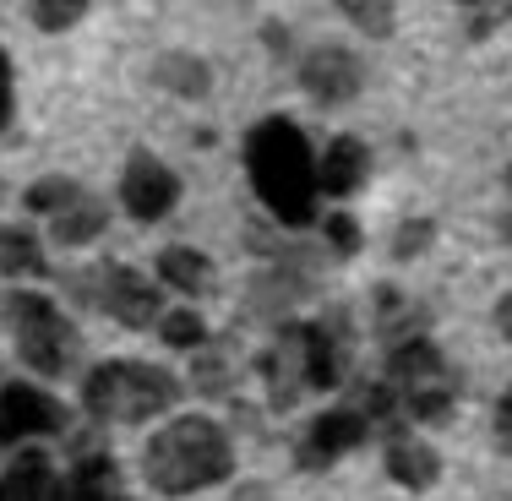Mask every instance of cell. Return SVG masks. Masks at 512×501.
<instances>
[{"instance_id":"5","label":"cell","mask_w":512,"mask_h":501,"mask_svg":"<svg viewBox=\"0 0 512 501\" xmlns=\"http://www.w3.org/2000/svg\"><path fill=\"white\" fill-rule=\"evenodd\" d=\"M6 322H11L17 360L28 365V371L71 376L82 338H77V327H71V316L60 311L50 295H39V289H17V295H6Z\"/></svg>"},{"instance_id":"15","label":"cell","mask_w":512,"mask_h":501,"mask_svg":"<svg viewBox=\"0 0 512 501\" xmlns=\"http://www.w3.org/2000/svg\"><path fill=\"white\" fill-rule=\"evenodd\" d=\"M104 229H109V202L93 197L88 186H82L77 197L60 207V213H50V240H55V246H71V251L104 240Z\"/></svg>"},{"instance_id":"2","label":"cell","mask_w":512,"mask_h":501,"mask_svg":"<svg viewBox=\"0 0 512 501\" xmlns=\"http://www.w3.org/2000/svg\"><path fill=\"white\" fill-rule=\"evenodd\" d=\"M235 474V442L213 414H175L142 447V480L153 496H197Z\"/></svg>"},{"instance_id":"17","label":"cell","mask_w":512,"mask_h":501,"mask_svg":"<svg viewBox=\"0 0 512 501\" xmlns=\"http://www.w3.org/2000/svg\"><path fill=\"white\" fill-rule=\"evenodd\" d=\"M44 267H50V256H44V240L39 229L28 224H0V278H44Z\"/></svg>"},{"instance_id":"18","label":"cell","mask_w":512,"mask_h":501,"mask_svg":"<svg viewBox=\"0 0 512 501\" xmlns=\"http://www.w3.org/2000/svg\"><path fill=\"white\" fill-rule=\"evenodd\" d=\"M55 469L44 452H17L11 469L0 474V501H50L55 496Z\"/></svg>"},{"instance_id":"16","label":"cell","mask_w":512,"mask_h":501,"mask_svg":"<svg viewBox=\"0 0 512 501\" xmlns=\"http://www.w3.org/2000/svg\"><path fill=\"white\" fill-rule=\"evenodd\" d=\"M153 82L186 104H202L213 93V60H202L197 50H164L153 60Z\"/></svg>"},{"instance_id":"12","label":"cell","mask_w":512,"mask_h":501,"mask_svg":"<svg viewBox=\"0 0 512 501\" xmlns=\"http://www.w3.org/2000/svg\"><path fill=\"white\" fill-rule=\"evenodd\" d=\"M382 469L393 485H404V491H436L442 485V452H436L431 442H420V436L409 431H393L382 442Z\"/></svg>"},{"instance_id":"22","label":"cell","mask_w":512,"mask_h":501,"mask_svg":"<svg viewBox=\"0 0 512 501\" xmlns=\"http://www.w3.org/2000/svg\"><path fill=\"white\" fill-rule=\"evenodd\" d=\"M77 191H82V186H77L71 175H44V180H33V186L22 191V207H28V213H44V218H50V213H60V207L77 197Z\"/></svg>"},{"instance_id":"21","label":"cell","mask_w":512,"mask_h":501,"mask_svg":"<svg viewBox=\"0 0 512 501\" xmlns=\"http://www.w3.org/2000/svg\"><path fill=\"white\" fill-rule=\"evenodd\" d=\"M436 235H442L436 218H404V224L393 229V240H387V256H393V262H420V256L436 246Z\"/></svg>"},{"instance_id":"24","label":"cell","mask_w":512,"mask_h":501,"mask_svg":"<svg viewBox=\"0 0 512 501\" xmlns=\"http://www.w3.org/2000/svg\"><path fill=\"white\" fill-rule=\"evenodd\" d=\"M327 246H333L338 256H360V246H365V224L355 213H344V207H338V213H327Z\"/></svg>"},{"instance_id":"26","label":"cell","mask_w":512,"mask_h":501,"mask_svg":"<svg viewBox=\"0 0 512 501\" xmlns=\"http://www.w3.org/2000/svg\"><path fill=\"white\" fill-rule=\"evenodd\" d=\"M17 120V77H11V55L0 50V131H11Z\"/></svg>"},{"instance_id":"11","label":"cell","mask_w":512,"mask_h":501,"mask_svg":"<svg viewBox=\"0 0 512 501\" xmlns=\"http://www.w3.org/2000/svg\"><path fill=\"white\" fill-rule=\"evenodd\" d=\"M371 180V148L365 137H333L327 153H316V197H360Z\"/></svg>"},{"instance_id":"27","label":"cell","mask_w":512,"mask_h":501,"mask_svg":"<svg viewBox=\"0 0 512 501\" xmlns=\"http://www.w3.org/2000/svg\"><path fill=\"white\" fill-rule=\"evenodd\" d=\"M491 425H496V442H512V398L502 393V398H496V409H491Z\"/></svg>"},{"instance_id":"8","label":"cell","mask_w":512,"mask_h":501,"mask_svg":"<svg viewBox=\"0 0 512 501\" xmlns=\"http://www.w3.org/2000/svg\"><path fill=\"white\" fill-rule=\"evenodd\" d=\"M295 77H300L311 104L344 109L365 93V60L355 50H344V44H316V50H306L295 60Z\"/></svg>"},{"instance_id":"10","label":"cell","mask_w":512,"mask_h":501,"mask_svg":"<svg viewBox=\"0 0 512 501\" xmlns=\"http://www.w3.org/2000/svg\"><path fill=\"white\" fill-rule=\"evenodd\" d=\"M365 442H371V414H365V409H349V403H344V409H322V414H311L295 463L306 474H322V469H333L344 452H355Z\"/></svg>"},{"instance_id":"13","label":"cell","mask_w":512,"mask_h":501,"mask_svg":"<svg viewBox=\"0 0 512 501\" xmlns=\"http://www.w3.org/2000/svg\"><path fill=\"white\" fill-rule=\"evenodd\" d=\"M153 278H158V289H175V295H186V300H202V295H213L218 267H213V256L197 251V246H164L153 256Z\"/></svg>"},{"instance_id":"19","label":"cell","mask_w":512,"mask_h":501,"mask_svg":"<svg viewBox=\"0 0 512 501\" xmlns=\"http://www.w3.org/2000/svg\"><path fill=\"white\" fill-rule=\"evenodd\" d=\"M344 22H355L365 39H393L398 28V0H338Z\"/></svg>"},{"instance_id":"9","label":"cell","mask_w":512,"mask_h":501,"mask_svg":"<svg viewBox=\"0 0 512 501\" xmlns=\"http://www.w3.org/2000/svg\"><path fill=\"white\" fill-rule=\"evenodd\" d=\"M66 403L55 393H44L39 382H6L0 387V447L17 442H39V436L66 431Z\"/></svg>"},{"instance_id":"25","label":"cell","mask_w":512,"mask_h":501,"mask_svg":"<svg viewBox=\"0 0 512 501\" xmlns=\"http://www.w3.org/2000/svg\"><path fill=\"white\" fill-rule=\"evenodd\" d=\"M458 6H463V17H469V39L496 33V28H502V17H507L502 0H458Z\"/></svg>"},{"instance_id":"23","label":"cell","mask_w":512,"mask_h":501,"mask_svg":"<svg viewBox=\"0 0 512 501\" xmlns=\"http://www.w3.org/2000/svg\"><path fill=\"white\" fill-rule=\"evenodd\" d=\"M93 0H33V28L39 33H71L88 17Z\"/></svg>"},{"instance_id":"20","label":"cell","mask_w":512,"mask_h":501,"mask_svg":"<svg viewBox=\"0 0 512 501\" xmlns=\"http://www.w3.org/2000/svg\"><path fill=\"white\" fill-rule=\"evenodd\" d=\"M153 333L164 338L169 349H207V322L191 311V305H180V311H158Z\"/></svg>"},{"instance_id":"14","label":"cell","mask_w":512,"mask_h":501,"mask_svg":"<svg viewBox=\"0 0 512 501\" xmlns=\"http://www.w3.org/2000/svg\"><path fill=\"white\" fill-rule=\"evenodd\" d=\"M262 387H267V403L273 409H295L300 393H311L306 382V365H300V349H295V327L273 338V349L262 354Z\"/></svg>"},{"instance_id":"7","label":"cell","mask_w":512,"mask_h":501,"mask_svg":"<svg viewBox=\"0 0 512 501\" xmlns=\"http://www.w3.org/2000/svg\"><path fill=\"white\" fill-rule=\"evenodd\" d=\"M180 175L164 164L153 148H137L120 164V186H115V197L120 207H126V218H137V224H158V218H169L180 207Z\"/></svg>"},{"instance_id":"28","label":"cell","mask_w":512,"mask_h":501,"mask_svg":"<svg viewBox=\"0 0 512 501\" xmlns=\"http://www.w3.org/2000/svg\"><path fill=\"white\" fill-rule=\"evenodd\" d=\"M491 327H496V338H502V344L512 338V295H502V300L491 305Z\"/></svg>"},{"instance_id":"29","label":"cell","mask_w":512,"mask_h":501,"mask_svg":"<svg viewBox=\"0 0 512 501\" xmlns=\"http://www.w3.org/2000/svg\"><path fill=\"white\" fill-rule=\"evenodd\" d=\"M235 501H273V485H267V480H246V485H235Z\"/></svg>"},{"instance_id":"1","label":"cell","mask_w":512,"mask_h":501,"mask_svg":"<svg viewBox=\"0 0 512 501\" xmlns=\"http://www.w3.org/2000/svg\"><path fill=\"white\" fill-rule=\"evenodd\" d=\"M246 158V180L256 191V202L278 218L284 229H306L316 224V153L311 137L284 115L256 120L240 142Z\"/></svg>"},{"instance_id":"3","label":"cell","mask_w":512,"mask_h":501,"mask_svg":"<svg viewBox=\"0 0 512 501\" xmlns=\"http://www.w3.org/2000/svg\"><path fill=\"white\" fill-rule=\"evenodd\" d=\"M186 398V382L153 360H104L82 382V409L99 425H148Z\"/></svg>"},{"instance_id":"6","label":"cell","mask_w":512,"mask_h":501,"mask_svg":"<svg viewBox=\"0 0 512 501\" xmlns=\"http://www.w3.org/2000/svg\"><path fill=\"white\" fill-rule=\"evenodd\" d=\"M88 300L99 305L115 327H126V333L153 327L158 311H164V289H158V278H148L142 267H131V262H104L99 273L88 278Z\"/></svg>"},{"instance_id":"4","label":"cell","mask_w":512,"mask_h":501,"mask_svg":"<svg viewBox=\"0 0 512 501\" xmlns=\"http://www.w3.org/2000/svg\"><path fill=\"white\" fill-rule=\"evenodd\" d=\"M382 387L393 393L398 409H409V420L420 425H447L458 409V371L442 354V344L425 333L398 338L393 354L382 365Z\"/></svg>"}]
</instances>
